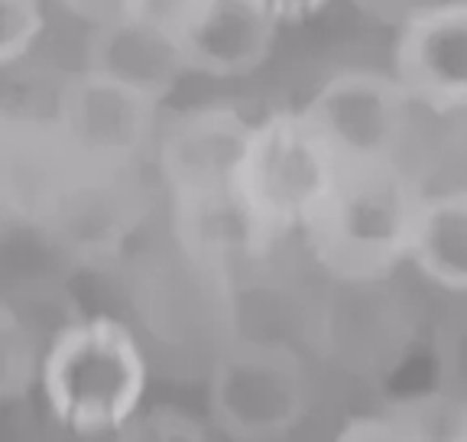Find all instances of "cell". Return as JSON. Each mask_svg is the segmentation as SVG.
Segmentation results:
<instances>
[{
	"instance_id": "7c38bea8",
	"label": "cell",
	"mask_w": 467,
	"mask_h": 442,
	"mask_svg": "<svg viewBox=\"0 0 467 442\" xmlns=\"http://www.w3.org/2000/svg\"><path fill=\"white\" fill-rule=\"evenodd\" d=\"M409 264L435 287L467 293V189L425 195Z\"/></svg>"
},
{
	"instance_id": "ffe728a7",
	"label": "cell",
	"mask_w": 467,
	"mask_h": 442,
	"mask_svg": "<svg viewBox=\"0 0 467 442\" xmlns=\"http://www.w3.org/2000/svg\"><path fill=\"white\" fill-rule=\"evenodd\" d=\"M254 4L266 10L279 26H285V23H302L308 16H318L331 0H254Z\"/></svg>"
},
{
	"instance_id": "8992f818",
	"label": "cell",
	"mask_w": 467,
	"mask_h": 442,
	"mask_svg": "<svg viewBox=\"0 0 467 442\" xmlns=\"http://www.w3.org/2000/svg\"><path fill=\"white\" fill-rule=\"evenodd\" d=\"M312 391L306 364L289 345L266 339L231 342L208 377L214 426L237 442H276L306 420Z\"/></svg>"
},
{
	"instance_id": "3957f363",
	"label": "cell",
	"mask_w": 467,
	"mask_h": 442,
	"mask_svg": "<svg viewBox=\"0 0 467 442\" xmlns=\"http://www.w3.org/2000/svg\"><path fill=\"white\" fill-rule=\"evenodd\" d=\"M36 384L62 429L81 439L117 436L143 410L150 364L127 322L81 316L39 352Z\"/></svg>"
},
{
	"instance_id": "9a60e30c",
	"label": "cell",
	"mask_w": 467,
	"mask_h": 442,
	"mask_svg": "<svg viewBox=\"0 0 467 442\" xmlns=\"http://www.w3.org/2000/svg\"><path fill=\"white\" fill-rule=\"evenodd\" d=\"M46 33V0H0V72L29 59Z\"/></svg>"
},
{
	"instance_id": "2e32d148",
	"label": "cell",
	"mask_w": 467,
	"mask_h": 442,
	"mask_svg": "<svg viewBox=\"0 0 467 442\" xmlns=\"http://www.w3.org/2000/svg\"><path fill=\"white\" fill-rule=\"evenodd\" d=\"M114 442H208L204 429L189 413L175 410V406H153V410H140Z\"/></svg>"
},
{
	"instance_id": "7a4b0ae2",
	"label": "cell",
	"mask_w": 467,
	"mask_h": 442,
	"mask_svg": "<svg viewBox=\"0 0 467 442\" xmlns=\"http://www.w3.org/2000/svg\"><path fill=\"white\" fill-rule=\"evenodd\" d=\"M425 192L400 160L341 166L302 237L321 270L350 287L387 280L409 264Z\"/></svg>"
},
{
	"instance_id": "d6986e66",
	"label": "cell",
	"mask_w": 467,
	"mask_h": 442,
	"mask_svg": "<svg viewBox=\"0 0 467 442\" xmlns=\"http://www.w3.org/2000/svg\"><path fill=\"white\" fill-rule=\"evenodd\" d=\"M350 4L358 10H364V14H370L373 20L389 23V26L400 30L406 20H412V16L422 14V10L435 7L441 0H350Z\"/></svg>"
},
{
	"instance_id": "ba28073f",
	"label": "cell",
	"mask_w": 467,
	"mask_h": 442,
	"mask_svg": "<svg viewBox=\"0 0 467 442\" xmlns=\"http://www.w3.org/2000/svg\"><path fill=\"white\" fill-rule=\"evenodd\" d=\"M302 114L341 166H360L400 160L412 101L393 72L344 68L308 98Z\"/></svg>"
},
{
	"instance_id": "ac0fdd59",
	"label": "cell",
	"mask_w": 467,
	"mask_h": 442,
	"mask_svg": "<svg viewBox=\"0 0 467 442\" xmlns=\"http://www.w3.org/2000/svg\"><path fill=\"white\" fill-rule=\"evenodd\" d=\"M214 0H124V16L150 23L156 30L179 37L195 16H202Z\"/></svg>"
},
{
	"instance_id": "52a82bcc",
	"label": "cell",
	"mask_w": 467,
	"mask_h": 442,
	"mask_svg": "<svg viewBox=\"0 0 467 442\" xmlns=\"http://www.w3.org/2000/svg\"><path fill=\"white\" fill-rule=\"evenodd\" d=\"M58 153L85 166H140L160 137V101L81 68L58 89L49 118Z\"/></svg>"
},
{
	"instance_id": "30bf717a",
	"label": "cell",
	"mask_w": 467,
	"mask_h": 442,
	"mask_svg": "<svg viewBox=\"0 0 467 442\" xmlns=\"http://www.w3.org/2000/svg\"><path fill=\"white\" fill-rule=\"evenodd\" d=\"M279 30L283 26L254 0H214L175 37V46L189 75L244 79L270 62Z\"/></svg>"
},
{
	"instance_id": "6da1fadb",
	"label": "cell",
	"mask_w": 467,
	"mask_h": 442,
	"mask_svg": "<svg viewBox=\"0 0 467 442\" xmlns=\"http://www.w3.org/2000/svg\"><path fill=\"white\" fill-rule=\"evenodd\" d=\"M254 121L231 104H202L160 127L156 176L189 260L218 267L231 251L256 254L234 205V173Z\"/></svg>"
},
{
	"instance_id": "4fadbf2b",
	"label": "cell",
	"mask_w": 467,
	"mask_h": 442,
	"mask_svg": "<svg viewBox=\"0 0 467 442\" xmlns=\"http://www.w3.org/2000/svg\"><path fill=\"white\" fill-rule=\"evenodd\" d=\"M58 160L49 121L0 110V215H29Z\"/></svg>"
},
{
	"instance_id": "e0dca14e",
	"label": "cell",
	"mask_w": 467,
	"mask_h": 442,
	"mask_svg": "<svg viewBox=\"0 0 467 442\" xmlns=\"http://www.w3.org/2000/svg\"><path fill=\"white\" fill-rule=\"evenodd\" d=\"M335 442H429L425 429L409 416L396 413H367L344 423V429L335 436Z\"/></svg>"
},
{
	"instance_id": "8fae6325",
	"label": "cell",
	"mask_w": 467,
	"mask_h": 442,
	"mask_svg": "<svg viewBox=\"0 0 467 442\" xmlns=\"http://www.w3.org/2000/svg\"><path fill=\"white\" fill-rule=\"evenodd\" d=\"M85 68L108 75L160 104L189 75L175 39L133 16H117L91 30Z\"/></svg>"
},
{
	"instance_id": "44dd1931",
	"label": "cell",
	"mask_w": 467,
	"mask_h": 442,
	"mask_svg": "<svg viewBox=\"0 0 467 442\" xmlns=\"http://www.w3.org/2000/svg\"><path fill=\"white\" fill-rule=\"evenodd\" d=\"M75 20L88 23L91 30L95 26H104V23L124 16V0H58Z\"/></svg>"
},
{
	"instance_id": "5b68a950",
	"label": "cell",
	"mask_w": 467,
	"mask_h": 442,
	"mask_svg": "<svg viewBox=\"0 0 467 442\" xmlns=\"http://www.w3.org/2000/svg\"><path fill=\"white\" fill-rule=\"evenodd\" d=\"M150 212L140 166H85L58 160L29 221L46 241L78 264H108L124 258Z\"/></svg>"
},
{
	"instance_id": "9c48e42d",
	"label": "cell",
	"mask_w": 467,
	"mask_h": 442,
	"mask_svg": "<svg viewBox=\"0 0 467 442\" xmlns=\"http://www.w3.org/2000/svg\"><path fill=\"white\" fill-rule=\"evenodd\" d=\"M393 79L412 108L467 110V0H441L396 33Z\"/></svg>"
},
{
	"instance_id": "277c9868",
	"label": "cell",
	"mask_w": 467,
	"mask_h": 442,
	"mask_svg": "<svg viewBox=\"0 0 467 442\" xmlns=\"http://www.w3.org/2000/svg\"><path fill=\"white\" fill-rule=\"evenodd\" d=\"M341 163L299 110H273L254 121L234 173V205L254 251L302 235L325 202Z\"/></svg>"
},
{
	"instance_id": "5bb4252c",
	"label": "cell",
	"mask_w": 467,
	"mask_h": 442,
	"mask_svg": "<svg viewBox=\"0 0 467 442\" xmlns=\"http://www.w3.org/2000/svg\"><path fill=\"white\" fill-rule=\"evenodd\" d=\"M36 371L39 352L29 325L14 306L0 302V404L23 397L36 381Z\"/></svg>"
},
{
	"instance_id": "7402d4cb",
	"label": "cell",
	"mask_w": 467,
	"mask_h": 442,
	"mask_svg": "<svg viewBox=\"0 0 467 442\" xmlns=\"http://www.w3.org/2000/svg\"><path fill=\"white\" fill-rule=\"evenodd\" d=\"M458 442H467V426H464V433L458 436Z\"/></svg>"
}]
</instances>
